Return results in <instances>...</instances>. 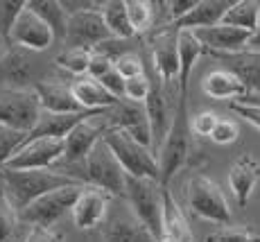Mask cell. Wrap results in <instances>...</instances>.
Instances as JSON below:
<instances>
[{
	"label": "cell",
	"instance_id": "7c38bea8",
	"mask_svg": "<svg viewBox=\"0 0 260 242\" xmlns=\"http://www.w3.org/2000/svg\"><path fill=\"white\" fill-rule=\"evenodd\" d=\"M109 127L122 129L127 136H132L136 143L152 149V132H149V120L145 113L143 104L129 102V100H118L116 107L107 111Z\"/></svg>",
	"mask_w": 260,
	"mask_h": 242
},
{
	"label": "cell",
	"instance_id": "7bdbcfd3",
	"mask_svg": "<svg viewBox=\"0 0 260 242\" xmlns=\"http://www.w3.org/2000/svg\"><path fill=\"white\" fill-rule=\"evenodd\" d=\"M23 5L25 3H0V39H5V41H7L9 27H12L16 14L23 9Z\"/></svg>",
	"mask_w": 260,
	"mask_h": 242
},
{
	"label": "cell",
	"instance_id": "d590c367",
	"mask_svg": "<svg viewBox=\"0 0 260 242\" xmlns=\"http://www.w3.org/2000/svg\"><path fill=\"white\" fill-rule=\"evenodd\" d=\"M206 242H260V235L251 229L226 226V229H217L211 235H206Z\"/></svg>",
	"mask_w": 260,
	"mask_h": 242
},
{
	"label": "cell",
	"instance_id": "4dcf8cb0",
	"mask_svg": "<svg viewBox=\"0 0 260 242\" xmlns=\"http://www.w3.org/2000/svg\"><path fill=\"white\" fill-rule=\"evenodd\" d=\"M27 7L32 9V12L37 14V16L41 18L50 29H52L54 41L66 37L68 16H66V12L61 9V3H59V0H29Z\"/></svg>",
	"mask_w": 260,
	"mask_h": 242
},
{
	"label": "cell",
	"instance_id": "9a60e30c",
	"mask_svg": "<svg viewBox=\"0 0 260 242\" xmlns=\"http://www.w3.org/2000/svg\"><path fill=\"white\" fill-rule=\"evenodd\" d=\"M111 199L113 197L109 193H104V190L95 188V186H84L71 208L75 226L82 231H91L95 226H100L107 218Z\"/></svg>",
	"mask_w": 260,
	"mask_h": 242
},
{
	"label": "cell",
	"instance_id": "60d3db41",
	"mask_svg": "<svg viewBox=\"0 0 260 242\" xmlns=\"http://www.w3.org/2000/svg\"><path fill=\"white\" fill-rule=\"evenodd\" d=\"M231 111L236 115H240L242 120H247L249 125H253V127L260 132V104H253V102H240V100H233L231 104Z\"/></svg>",
	"mask_w": 260,
	"mask_h": 242
},
{
	"label": "cell",
	"instance_id": "7402d4cb",
	"mask_svg": "<svg viewBox=\"0 0 260 242\" xmlns=\"http://www.w3.org/2000/svg\"><path fill=\"white\" fill-rule=\"evenodd\" d=\"M34 64L37 62L27 50H7L0 54V82H7V88H29L25 84L34 79Z\"/></svg>",
	"mask_w": 260,
	"mask_h": 242
},
{
	"label": "cell",
	"instance_id": "4316f807",
	"mask_svg": "<svg viewBox=\"0 0 260 242\" xmlns=\"http://www.w3.org/2000/svg\"><path fill=\"white\" fill-rule=\"evenodd\" d=\"M71 93L84 111H107V109L116 107V102H118L113 95H109L107 90L100 86V82H95L88 75L75 79L71 84Z\"/></svg>",
	"mask_w": 260,
	"mask_h": 242
},
{
	"label": "cell",
	"instance_id": "83f0119b",
	"mask_svg": "<svg viewBox=\"0 0 260 242\" xmlns=\"http://www.w3.org/2000/svg\"><path fill=\"white\" fill-rule=\"evenodd\" d=\"M202 90H204V95H208L211 100H240L247 93L242 84L238 82V77H233V75L224 68H215L211 73L204 75Z\"/></svg>",
	"mask_w": 260,
	"mask_h": 242
},
{
	"label": "cell",
	"instance_id": "c3c4849f",
	"mask_svg": "<svg viewBox=\"0 0 260 242\" xmlns=\"http://www.w3.org/2000/svg\"><path fill=\"white\" fill-rule=\"evenodd\" d=\"M244 50H260V12H258V23L253 27V32L249 34V41H247V48Z\"/></svg>",
	"mask_w": 260,
	"mask_h": 242
},
{
	"label": "cell",
	"instance_id": "5b68a950",
	"mask_svg": "<svg viewBox=\"0 0 260 242\" xmlns=\"http://www.w3.org/2000/svg\"><path fill=\"white\" fill-rule=\"evenodd\" d=\"M188 208L197 218L215 222V224H229L231 222V208L224 197L222 188L206 174H192L186 186Z\"/></svg>",
	"mask_w": 260,
	"mask_h": 242
},
{
	"label": "cell",
	"instance_id": "6da1fadb",
	"mask_svg": "<svg viewBox=\"0 0 260 242\" xmlns=\"http://www.w3.org/2000/svg\"><path fill=\"white\" fill-rule=\"evenodd\" d=\"M0 184H3V193L12 208L21 213L25 206H29L34 199L50 190L63 188V186H77L84 184L77 176H71L59 170H0Z\"/></svg>",
	"mask_w": 260,
	"mask_h": 242
},
{
	"label": "cell",
	"instance_id": "30bf717a",
	"mask_svg": "<svg viewBox=\"0 0 260 242\" xmlns=\"http://www.w3.org/2000/svg\"><path fill=\"white\" fill-rule=\"evenodd\" d=\"M63 156V138H29L5 163L7 170H50Z\"/></svg>",
	"mask_w": 260,
	"mask_h": 242
},
{
	"label": "cell",
	"instance_id": "681fc988",
	"mask_svg": "<svg viewBox=\"0 0 260 242\" xmlns=\"http://www.w3.org/2000/svg\"><path fill=\"white\" fill-rule=\"evenodd\" d=\"M240 102H253V104H260V93H244L240 98Z\"/></svg>",
	"mask_w": 260,
	"mask_h": 242
},
{
	"label": "cell",
	"instance_id": "ba28073f",
	"mask_svg": "<svg viewBox=\"0 0 260 242\" xmlns=\"http://www.w3.org/2000/svg\"><path fill=\"white\" fill-rule=\"evenodd\" d=\"M41 107L29 88H0V125L16 132L29 134V129L37 125Z\"/></svg>",
	"mask_w": 260,
	"mask_h": 242
},
{
	"label": "cell",
	"instance_id": "8d00e7d4",
	"mask_svg": "<svg viewBox=\"0 0 260 242\" xmlns=\"http://www.w3.org/2000/svg\"><path fill=\"white\" fill-rule=\"evenodd\" d=\"M113 68L118 70V75L122 79H134V77H143L145 75V66H143V59L138 54L129 52V54H122L113 62Z\"/></svg>",
	"mask_w": 260,
	"mask_h": 242
},
{
	"label": "cell",
	"instance_id": "9c48e42d",
	"mask_svg": "<svg viewBox=\"0 0 260 242\" xmlns=\"http://www.w3.org/2000/svg\"><path fill=\"white\" fill-rule=\"evenodd\" d=\"M7 43L27 50V52H43L54 43V34L25 3L23 9L14 18L12 27H9Z\"/></svg>",
	"mask_w": 260,
	"mask_h": 242
},
{
	"label": "cell",
	"instance_id": "ffe728a7",
	"mask_svg": "<svg viewBox=\"0 0 260 242\" xmlns=\"http://www.w3.org/2000/svg\"><path fill=\"white\" fill-rule=\"evenodd\" d=\"M231 3L233 0H197L194 7L190 9L186 16L170 23V27L174 32H183V29L186 32H194V29L215 27V25L222 23V16L231 7Z\"/></svg>",
	"mask_w": 260,
	"mask_h": 242
},
{
	"label": "cell",
	"instance_id": "3957f363",
	"mask_svg": "<svg viewBox=\"0 0 260 242\" xmlns=\"http://www.w3.org/2000/svg\"><path fill=\"white\" fill-rule=\"evenodd\" d=\"M163 188L158 181L152 179H136V176H127L124 179V201H127L129 210L136 215L145 229L156 238H161V226H163Z\"/></svg>",
	"mask_w": 260,
	"mask_h": 242
},
{
	"label": "cell",
	"instance_id": "ee69618b",
	"mask_svg": "<svg viewBox=\"0 0 260 242\" xmlns=\"http://www.w3.org/2000/svg\"><path fill=\"white\" fill-rule=\"evenodd\" d=\"M25 242H63V235L54 229H43V226H32L25 235Z\"/></svg>",
	"mask_w": 260,
	"mask_h": 242
},
{
	"label": "cell",
	"instance_id": "8fae6325",
	"mask_svg": "<svg viewBox=\"0 0 260 242\" xmlns=\"http://www.w3.org/2000/svg\"><path fill=\"white\" fill-rule=\"evenodd\" d=\"M107 111H100V113L91 115V118L82 120V123L75 125L71 132L66 134V138H63L61 161H66V163H84V159L88 156V152L102 140L104 132L109 129V123L102 120L104 115H107Z\"/></svg>",
	"mask_w": 260,
	"mask_h": 242
},
{
	"label": "cell",
	"instance_id": "603a6c76",
	"mask_svg": "<svg viewBox=\"0 0 260 242\" xmlns=\"http://www.w3.org/2000/svg\"><path fill=\"white\" fill-rule=\"evenodd\" d=\"M100 113V111H77V113H46L41 111L37 125L29 129L27 138H66V134L71 132L75 125H79L82 120L91 118V115Z\"/></svg>",
	"mask_w": 260,
	"mask_h": 242
},
{
	"label": "cell",
	"instance_id": "d6986e66",
	"mask_svg": "<svg viewBox=\"0 0 260 242\" xmlns=\"http://www.w3.org/2000/svg\"><path fill=\"white\" fill-rule=\"evenodd\" d=\"M32 90L39 100V107L46 113H77L84 111L73 98L71 86L61 84L59 79H39L32 84Z\"/></svg>",
	"mask_w": 260,
	"mask_h": 242
},
{
	"label": "cell",
	"instance_id": "ab89813d",
	"mask_svg": "<svg viewBox=\"0 0 260 242\" xmlns=\"http://www.w3.org/2000/svg\"><path fill=\"white\" fill-rule=\"evenodd\" d=\"M149 88H152V82L147 77H134V79H124V93H122V100H129V102H136V104H143L145 98H147Z\"/></svg>",
	"mask_w": 260,
	"mask_h": 242
},
{
	"label": "cell",
	"instance_id": "f6af8a7d",
	"mask_svg": "<svg viewBox=\"0 0 260 242\" xmlns=\"http://www.w3.org/2000/svg\"><path fill=\"white\" fill-rule=\"evenodd\" d=\"M113 68V62L109 57H104V54H98V52H93V57H91V64H88V77H93V79H100L104 73H109V70Z\"/></svg>",
	"mask_w": 260,
	"mask_h": 242
},
{
	"label": "cell",
	"instance_id": "44dd1931",
	"mask_svg": "<svg viewBox=\"0 0 260 242\" xmlns=\"http://www.w3.org/2000/svg\"><path fill=\"white\" fill-rule=\"evenodd\" d=\"M224 70L238 77L247 93H260V50H240L233 54H219Z\"/></svg>",
	"mask_w": 260,
	"mask_h": 242
},
{
	"label": "cell",
	"instance_id": "d4e9b609",
	"mask_svg": "<svg viewBox=\"0 0 260 242\" xmlns=\"http://www.w3.org/2000/svg\"><path fill=\"white\" fill-rule=\"evenodd\" d=\"M204 54L202 43L194 39L192 32H177V57H179V77H177V100L186 102L188 98V82L197 59Z\"/></svg>",
	"mask_w": 260,
	"mask_h": 242
},
{
	"label": "cell",
	"instance_id": "d6a6232c",
	"mask_svg": "<svg viewBox=\"0 0 260 242\" xmlns=\"http://www.w3.org/2000/svg\"><path fill=\"white\" fill-rule=\"evenodd\" d=\"M91 57H93V50L88 48H66L57 57V66L63 68L66 73L75 75V77H84L88 73Z\"/></svg>",
	"mask_w": 260,
	"mask_h": 242
},
{
	"label": "cell",
	"instance_id": "74e56055",
	"mask_svg": "<svg viewBox=\"0 0 260 242\" xmlns=\"http://www.w3.org/2000/svg\"><path fill=\"white\" fill-rule=\"evenodd\" d=\"M217 120H219V115L215 113V111H202V113L192 115V118L188 120L190 134L199 136V138H211V132L215 129Z\"/></svg>",
	"mask_w": 260,
	"mask_h": 242
},
{
	"label": "cell",
	"instance_id": "52a82bcc",
	"mask_svg": "<svg viewBox=\"0 0 260 242\" xmlns=\"http://www.w3.org/2000/svg\"><path fill=\"white\" fill-rule=\"evenodd\" d=\"M88 184H77V186H63V188L50 190L34 199L29 206L18 213V222H25L29 226H43V229H52L54 222H59L66 213H71L75 199L82 193V188Z\"/></svg>",
	"mask_w": 260,
	"mask_h": 242
},
{
	"label": "cell",
	"instance_id": "836d02e7",
	"mask_svg": "<svg viewBox=\"0 0 260 242\" xmlns=\"http://www.w3.org/2000/svg\"><path fill=\"white\" fill-rule=\"evenodd\" d=\"M25 138H27V134L0 125V170H3L5 163L14 156V152L25 143Z\"/></svg>",
	"mask_w": 260,
	"mask_h": 242
},
{
	"label": "cell",
	"instance_id": "e0dca14e",
	"mask_svg": "<svg viewBox=\"0 0 260 242\" xmlns=\"http://www.w3.org/2000/svg\"><path fill=\"white\" fill-rule=\"evenodd\" d=\"M154 70L158 75V82L163 88L172 86L177 90L179 77V57H177V32L170 25L156 32L154 37Z\"/></svg>",
	"mask_w": 260,
	"mask_h": 242
},
{
	"label": "cell",
	"instance_id": "f907efd6",
	"mask_svg": "<svg viewBox=\"0 0 260 242\" xmlns=\"http://www.w3.org/2000/svg\"><path fill=\"white\" fill-rule=\"evenodd\" d=\"M3 45H5V39H0V54L5 52V50H3Z\"/></svg>",
	"mask_w": 260,
	"mask_h": 242
},
{
	"label": "cell",
	"instance_id": "bcb514c9",
	"mask_svg": "<svg viewBox=\"0 0 260 242\" xmlns=\"http://www.w3.org/2000/svg\"><path fill=\"white\" fill-rule=\"evenodd\" d=\"M59 3H61V9L66 12V16H75V14L100 9V3H93V0H59Z\"/></svg>",
	"mask_w": 260,
	"mask_h": 242
},
{
	"label": "cell",
	"instance_id": "1f68e13d",
	"mask_svg": "<svg viewBox=\"0 0 260 242\" xmlns=\"http://www.w3.org/2000/svg\"><path fill=\"white\" fill-rule=\"evenodd\" d=\"M127 16L134 34H143L147 29L156 27V3L149 0H124Z\"/></svg>",
	"mask_w": 260,
	"mask_h": 242
},
{
	"label": "cell",
	"instance_id": "5bb4252c",
	"mask_svg": "<svg viewBox=\"0 0 260 242\" xmlns=\"http://www.w3.org/2000/svg\"><path fill=\"white\" fill-rule=\"evenodd\" d=\"M104 242H156L152 233L136 220V215L127 208H109L102 224Z\"/></svg>",
	"mask_w": 260,
	"mask_h": 242
},
{
	"label": "cell",
	"instance_id": "2e32d148",
	"mask_svg": "<svg viewBox=\"0 0 260 242\" xmlns=\"http://www.w3.org/2000/svg\"><path fill=\"white\" fill-rule=\"evenodd\" d=\"M260 181V161L256 154L244 152L240 154L229 168V188H231L233 197H236L238 208H244L251 199L253 190H256Z\"/></svg>",
	"mask_w": 260,
	"mask_h": 242
},
{
	"label": "cell",
	"instance_id": "ac0fdd59",
	"mask_svg": "<svg viewBox=\"0 0 260 242\" xmlns=\"http://www.w3.org/2000/svg\"><path fill=\"white\" fill-rule=\"evenodd\" d=\"M192 34H194V39L202 43L204 52H211L215 57L240 52V50L247 48V41H249V32L229 27V25H222V23L215 25V27L194 29Z\"/></svg>",
	"mask_w": 260,
	"mask_h": 242
},
{
	"label": "cell",
	"instance_id": "f35d334b",
	"mask_svg": "<svg viewBox=\"0 0 260 242\" xmlns=\"http://www.w3.org/2000/svg\"><path fill=\"white\" fill-rule=\"evenodd\" d=\"M240 136V127L236 120H229V118H219L215 129L211 132V140L217 145H231L236 143Z\"/></svg>",
	"mask_w": 260,
	"mask_h": 242
},
{
	"label": "cell",
	"instance_id": "277c9868",
	"mask_svg": "<svg viewBox=\"0 0 260 242\" xmlns=\"http://www.w3.org/2000/svg\"><path fill=\"white\" fill-rule=\"evenodd\" d=\"M102 140L113 152V156L118 159V163L122 165L127 176L158 181V163H156V156H154V152L149 147L136 143L132 136H127L122 129H116V127H109L107 132H104ZM158 184H161V181H158Z\"/></svg>",
	"mask_w": 260,
	"mask_h": 242
},
{
	"label": "cell",
	"instance_id": "8992f818",
	"mask_svg": "<svg viewBox=\"0 0 260 242\" xmlns=\"http://www.w3.org/2000/svg\"><path fill=\"white\" fill-rule=\"evenodd\" d=\"M82 179L88 186H95V188L109 193L111 197H124V179H127V174H124L122 165L118 163L113 152L104 145V140H100L84 159Z\"/></svg>",
	"mask_w": 260,
	"mask_h": 242
},
{
	"label": "cell",
	"instance_id": "f1b7e54d",
	"mask_svg": "<svg viewBox=\"0 0 260 242\" xmlns=\"http://www.w3.org/2000/svg\"><path fill=\"white\" fill-rule=\"evenodd\" d=\"M100 16H102L109 34H111L113 39H134L136 37L132 25H129L124 0H104V3H100Z\"/></svg>",
	"mask_w": 260,
	"mask_h": 242
},
{
	"label": "cell",
	"instance_id": "7a4b0ae2",
	"mask_svg": "<svg viewBox=\"0 0 260 242\" xmlns=\"http://www.w3.org/2000/svg\"><path fill=\"white\" fill-rule=\"evenodd\" d=\"M190 154V127H188V104L177 100V107L170 118V127L158 145V181L163 188L172 181V176L183 168Z\"/></svg>",
	"mask_w": 260,
	"mask_h": 242
},
{
	"label": "cell",
	"instance_id": "7dc6e473",
	"mask_svg": "<svg viewBox=\"0 0 260 242\" xmlns=\"http://www.w3.org/2000/svg\"><path fill=\"white\" fill-rule=\"evenodd\" d=\"M194 3L197 0H172V3H166V12H168V16L172 18V23L174 21H179L181 16H186V14L190 12V9L194 7Z\"/></svg>",
	"mask_w": 260,
	"mask_h": 242
},
{
	"label": "cell",
	"instance_id": "4fadbf2b",
	"mask_svg": "<svg viewBox=\"0 0 260 242\" xmlns=\"http://www.w3.org/2000/svg\"><path fill=\"white\" fill-rule=\"evenodd\" d=\"M109 37L111 34H109L107 25H104L102 16H100V9H93V12H82V14H75V16H68L63 41H68L71 48L95 50Z\"/></svg>",
	"mask_w": 260,
	"mask_h": 242
},
{
	"label": "cell",
	"instance_id": "b9f144b4",
	"mask_svg": "<svg viewBox=\"0 0 260 242\" xmlns=\"http://www.w3.org/2000/svg\"><path fill=\"white\" fill-rule=\"evenodd\" d=\"M95 82H100V86L107 90L109 95H113L116 100H122V93H124V79L118 75L116 68H111L109 73H104L100 79H95Z\"/></svg>",
	"mask_w": 260,
	"mask_h": 242
},
{
	"label": "cell",
	"instance_id": "e575fe53",
	"mask_svg": "<svg viewBox=\"0 0 260 242\" xmlns=\"http://www.w3.org/2000/svg\"><path fill=\"white\" fill-rule=\"evenodd\" d=\"M18 224V213L12 208L5 193L0 190V242H14Z\"/></svg>",
	"mask_w": 260,
	"mask_h": 242
},
{
	"label": "cell",
	"instance_id": "cb8c5ba5",
	"mask_svg": "<svg viewBox=\"0 0 260 242\" xmlns=\"http://www.w3.org/2000/svg\"><path fill=\"white\" fill-rule=\"evenodd\" d=\"M143 107H145V113H147V120H149L152 147H154V143L161 145L163 136H166L168 127H170V118H172V113H170V100L166 95V88L161 86V82L152 84V88H149Z\"/></svg>",
	"mask_w": 260,
	"mask_h": 242
},
{
	"label": "cell",
	"instance_id": "f546056e",
	"mask_svg": "<svg viewBox=\"0 0 260 242\" xmlns=\"http://www.w3.org/2000/svg\"><path fill=\"white\" fill-rule=\"evenodd\" d=\"M258 12H260V3H256V0H233L231 7L222 16V25L251 34L258 23Z\"/></svg>",
	"mask_w": 260,
	"mask_h": 242
},
{
	"label": "cell",
	"instance_id": "484cf974",
	"mask_svg": "<svg viewBox=\"0 0 260 242\" xmlns=\"http://www.w3.org/2000/svg\"><path fill=\"white\" fill-rule=\"evenodd\" d=\"M158 242H192V231L188 226L186 215L168 188L163 193V226Z\"/></svg>",
	"mask_w": 260,
	"mask_h": 242
}]
</instances>
